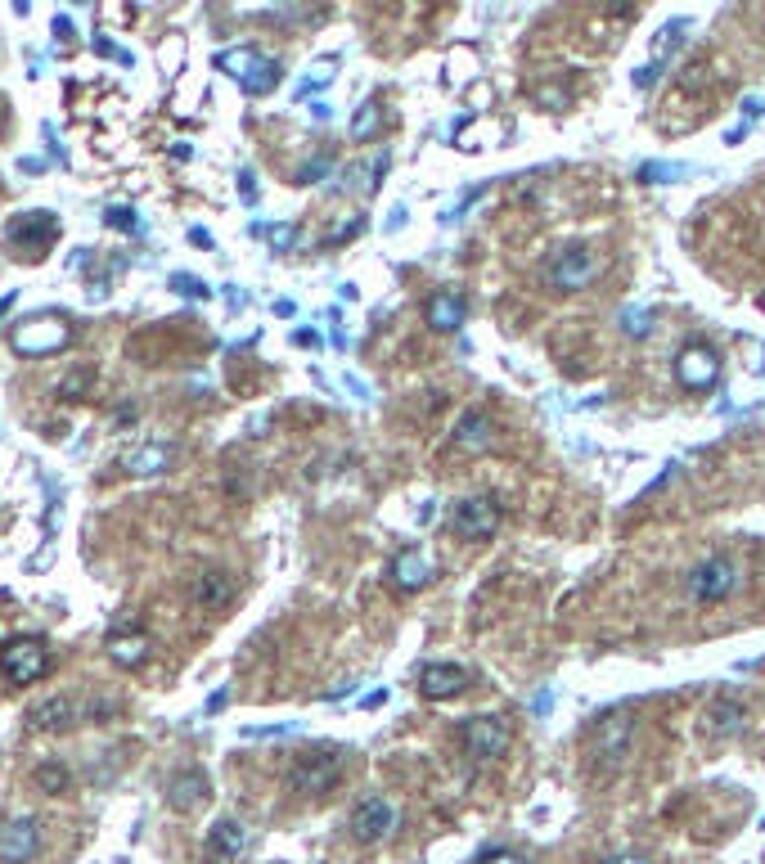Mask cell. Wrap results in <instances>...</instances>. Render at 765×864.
<instances>
[{
  "label": "cell",
  "mask_w": 765,
  "mask_h": 864,
  "mask_svg": "<svg viewBox=\"0 0 765 864\" xmlns=\"http://www.w3.org/2000/svg\"><path fill=\"white\" fill-rule=\"evenodd\" d=\"M0 675H5V684H36L50 675V644H45L41 635H18L9 639L5 648H0Z\"/></svg>",
  "instance_id": "1"
},
{
  "label": "cell",
  "mask_w": 765,
  "mask_h": 864,
  "mask_svg": "<svg viewBox=\"0 0 765 864\" xmlns=\"http://www.w3.org/2000/svg\"><path fill=\"white\" fill-rule=\"evenodd\" d=\"M338 779H342V752H333V747H315V752L297 756V765L288 770V788L302 792V797H320Z\"/></svg>",
  "instance_id": "2"
},
{
  "label": "cell",
  "mask_w": 765,
  "mask_h": 864,
  "mask_svg": "<svg viewBox=\"0 0 765 864\" xmlns=\"http://www.w3.org/2000/svg\"><path fill=\"white\" fill-rule=\"evenodd\" d=\"M72 342V329H68V320H50V315H41V320H27V324H18L14 333H9V347L18 351V356H50V351H59V347H68Z\"/></svg>",
  "instance_id": "3"
},
{
  "label": "cell",
  "mask_w": 765,
  "mask_h": 864,
  "mask_svg": "<svg viewBox=\"0 0 765 864\" xmlns=\"http://www.w3.org/2000/svg\"><path fill=\"white\" fill-rule=\"evenodd\" d=\"M9 243L14 248H23L27 257H45L50 252V243L59 239V216L45 212V207H32V212H18L14 221H9Z\"/></svg>",
  "instance_id": "4"
},
{
  "label": "cell",
  "mask_w": 765,
  "mask_h": 864,
  "mask_svg": "<svg viewBox=\"0 0 765 864\" xmlns=\"http://www.w3.org/2000/svg\"><path fill=\"white\" fill-rule=\"evenodd\" d=\"M450 527H455L459 540H491L500 531V504L491 495H468V500L455 504Z\"/></svg>",
  "instance_id": "5"
},
{
  "label": "cell",
  "mask_w": 765,
  "mask_h": 864,
  "mask_svg": "<svg viewBox=\"0 0 765 864\" xmlns=\"http://www.w3.org/2000/svg\"><path fill=\"white\" fill-rule=\"evenodd\" d=\"M459 743L473 761H495V756L509 752V725L495 716H468L459 725Z\"/></svg>",
  "instance_id": "6"
},
{
  "label": "cell",
  "mask_w": 765,
  "mask_h": 864,
  "mask_svg": "<svg viewBox=\"0 0 765 864\" xmlns=\"http://www.w3.org/2000/svg\"><path fill=\"white\" fill-rule=\"evenodd\" d=\"M734 585H738V572H734V563L729 558H702L698 567L689 572V594L698 603H720V599H729L734 594Z\"/></svg>",
  "instance_id": "7"
},
{
  "label": "cell",
  "mask_w": 765,
  "mask_h": 864,
  "mask_svg": "<svg viewBox=\"0 0 765 864\" xmlns=\"http://www.w3.org/2000/svg\"><path fill=\"white\" fill-rule=\"evenodd\" d=\"M630 734H635V720L630 711H612V716H599L590 729V752L599 756L603 765H617L630 747Z\"/></svg>",
  "instance_id": "8"
},
{
  "label": "cell",
  "mask_w": 765,
  "mask_h": 864,
  "mask_svg": "<svg viewBox=\"0 0 765 864\" xmlns=\"http://www.w3.org/2000/svg\"><path fill=\"white\" fill-rule=\"evenodd\" d=\"M392 828H396V806L387 797H365L351 810V837L365 846H378L383 837H392Z\"/></svg>",
  "instance_id": "9"
},
{
  "label": "cell",
  "mask_w": 765,
  "mask_h": 864,
  "mask_svg": "<svg viewBox=\"0 0 765 864\" xmlns=\"http://www.w3.org/2000/svg\"><path fill=\"white\" fill-rule=\"evenodd\" d=\"M594 275H599V257H594L590 248H563L554 257V266H549V284H554L558 293H576V288H585Z\"/></svg>",
  "instance_id": "10"
},
{
  "label": "cell",
  "mask_w": 765,
  "mask_h": 864,
  "mask_svg": "<svg viewBox=\"0 0 765 864\" xmlns=\"http://www.w3.org/2000/svg\"><path fill=\"white\" fill-rule=\"evenodd\" d=\"M720 374V356L716 347H707V342H689V347L675 356V378H680L684 387H693V392H707L711 383H716Z\"/></svg>",
  "instance_id": "11"
},
{
  "label": "cell",
  "mask_w": 765,
  "mask_h": 864,
  "mask_svg": "<svg viewBox=\"0 0 765 864\" xmlns=\"http://www.w3.org/2000/svg\"><path fill=\"white\" fill-rule=\"evenodd\" d=\"M36 851H41V828L32 815H18L0 828V860L5 864H27Z\"/></svg>",
  "instance_id": "12"
},
{
  "label": "cell",
  "mask_w": 765,
  "mask_h": 864,
  "mask_svg": "<svg viewBox=\"0 0 765 864\" xmlns=\"http://www.w3.org/2000/svg\"><path fill=\"white\" fill-rule=\"evenodd\" d=\"M468 684H473V675H468L464 666H455V662H432V666H423V671H419L423 698H437V702L459 698Z\"/></svg>",
  "instance_id": "13"
},
{
  "label": "cell",
  "mask_w": 765,
  "mask_h": 864,
  "mask_svg": "<svg viewBox=\"0 0 765 864\" xmlns=\"http://www.w3.org/2000/svg\"><path fill=\"white\" fill-rule=\"evenodd\" d=\"M171 459H176V450L167 446V441H144V446H131L122 459H117V468H122L126 477H158L171 468Z\"/></svg>",
  "instance_id": "14"
},
{
  "label": "cell",
  "mask_w": 765,
  "mask_h": 864,
  "mask_svg": "<svg viewBox=\"0 0 765 864\" xmlns=\"http://www.w3.org/2000/svg\"><path fill=\"white\" fill-rule=\"evenodd\" d=\"M684 32H689V23L684 18H671V23L657 32V41H653V59L644 63V68L635 72V86L644 90V86H653L657 77H662V68H666V59H671L675 50H680V41H684Z\"/></svg>",
  "instance_id": "15"
},
{
  "label": "cell",
  "mask_w": 765,
  "mask_h": 864,
  "mask_svg": "<svg viewBox=\"0 0 765 864\" xmlns=\"http://www.w3.org/2000/svg\"><path fill=\"white\" fill-rule=\"evenodd\" d=\"M189 599H194L203 612H221L225 603L234 599V576L221 572V567H207V572H198L194 581H189Z\"/></svg>",
  "instance_id": "16"
},
{
  "label": "cell",
  "mask_w": 765,
  "mask_h": 864,
  "mask_svg": "<svg viewBox=\"0 0 765 864\" xmlns=\"http://www.w3.org/2000/svg\"><path fill=\"white\" fill-rule=\"evenodd\" d=\"M243 851H248V828L239 819H216L207 828V855L212 860H239Z\"/></svg>",
  "instance_id": "17"
},
{
  "label": "cell",
  "mask_w": 765,
  "mask_h": 864,
  "mask_svg": "<svg viewBox=\"0 0 765 864\" xmlns=\"http://www.w3.org/2000/svg\"><path fill=\"white\" fill-rule=\"evenodd\" d=\"M207 792H212V783H207L203 770H180L167 779V801L171 810H194L207 801Z\"/></svg>",
  "instance_id": "18"
},
{
  "label": "cell",
  "mask_w": 765,
  "mask_h": 864,
  "mask_svg": "<svg viewBox=\"0 0 765 864\" xmlns=\"http://www.w3.org/2000/svg\"><path fill=\"white\" fill-rule=\"evenodd\" d=\"M27 725L45 729V734H54V729H72V725H77V702H72V698H45V702H36V707L27 711Z\"/></svg>",
  "instance_id": "19"
},
{
  "label": "cell",
  "mask_w": 765,
  "mask_h": 864,
  "mask_svg": "<svg viewBox=\"0 0 765 864\" xmlns=\"http://www.w3.org/2000/svg\"><path fill=\"white\" fill-rule=\"evenodd\" d=\"M491 441H495V423L486 419L482 410L464 414V419L455 423V446L459 450H473V455H482V450H491Z\"/></svg>",
  "instance_id": "20"
},
{
  "label": "cell",
  "mask_w": 765,
  "mask_h": 864,
  "mask_svg": "<svg viewBox=\"0 0 765 864\" xmlns=\"http://www.w3.org/2000/svg\"><path fill=\"white\" fill-rule=\"evenodd\" d=\"M392 581H396V590L414 594V590H423V585L432 581V567L423 563L419 549H405V554L392 563Z\"/></svg>",
  "instance_id": "21"
},
{
  "label": "cell",
  "mask_w": 765,
  "mask_h": 864,
  "mask_svg": "<svg viewBox=\"0 0 765 864\" xmlns=\"http://www.w3.org/2000/svg\"><path fill=\"white\" fill-rule=\"evenodd\" d=\"M104 648H108V657H113V666H126V671H131V666H140L144 657H149V635H140V630H135V635L113 630Z\"/></svg>",
  "instance_id": "22"
},
{
  "label": "cell",
  "mask_w": 765,
  "mask_h": 864,
  "mask_svg": "<svg viewBox=\"0 0 765 864\" xmlns=\"http://www.w3.org/2000/svg\"><path fill=\"white\" fill-rule=\"evenodd\" d=\"M464 315H468V306H464V297L459 293H437L428 302V324L437 333H455L459 324H464Z\"/></svg>",
  "instance_id": "23"
},
{
  "label": "cell",
  "mask_w": 765,
  "mask_h": 864,
  "mask_svg": "<svg viewBox=\"0 0 765 864\" xmlns=\"http://www.w3.org/2000/svg\"><path fill=\"white\" fill-rule=\"evenodd\" d=\"M261 59H266V54H257L252 45H239V50H221V54H216V68L230 72V77L243 86V81H248L252 72L261 68Z\"/></svg>",
  "instance_id": "24"
},
{
  "label": "cell",
  "mask_w": 765,
  "mask_h": 864,
  "mask_svg": "<svg viewBox=\"0 0 765 864\" xmlns=\"http://www.w3.org/2000/svg\"><path fill=\"white\" fill-rule=\"evenodd\" d=\"M32 783H36L41 792H50V797H59V792L72 788V770H68L63 761H41V765L32 770Z\"/></svg>",
  "instance_id": "25"
},
{
  "label": "cell",
  "mask_w": 765,
  "mask_h": 864,
  "mask_svg": "<svg viewBox=\"0 0 765 864\" xmlns=\"http://www.w3.org/2000/svg\"><path fill=\"white\" fill-rule=\"evenodd\" d=\"M747 720V707L738 698H716V707H711V725H716V734H738Z\"/></svg>",
  "instance_id": "26"
},
{
  "label": "cell",
  "mask_w": 765,
  "mask_h": 864,
  "mask_svg": "<svg viewBox=\"0 0 765 864\" xmlns=\"http://www.w3.org/2000/svg\"><path fill=\"white\" fill-rule=\"evenodd\" d=\"M378 131H383V104L369 99V104H360L356 117H351V135H356V140H374Z\"/></svg>",
  "instance_id": "27"
},
{
  "label": "cell",
  "mask_w": 765,
  "mask_h": 864,
  "mask_svg": "<svg viewBox=\"0 0 765 864\" xmlns=\"http://www.w3.org/2000/svg\"><path fill=\"white\" fill-rule=\"evenodd\" d=\"M279 72H284V68H279L275 59H261V68L243 81V90H248V95H270V90L279 86Z\"/></svg>",
  "instance_id": "28"
},
{
  "label": "cell",
  "mask_w": 765,
  "mask_h": 864,
  "mask_svg": "<svg viewBox=\"0 0 765 864\" xmlns=\"http://www.w3.org/2000/svg\"><path fill=\"white\" fill-rule=\"evenodd\" d=\"M104 221L113 225V230H126V234H135L140 230V216H135V207H122V203H113L104 212Z\"/></svg>",
  "instance_id": "29"
},
{
  "label": "cell",
  "mask_w": 765,
  "mask_h": 864,
  "mask_svg": "<svg viewBox=\"0 0 765 864\" xmlns=\"http://www.w3.org/2000/svg\"><path fill=\"white\" fill-rule=\"evenodd\" d=\"M252 234H266L270 248H275V252H288V243L297 239L293 225H252Z\"/></svg>",
  "instance_id": "30"
},
{
  "label": "cell",
  "mask_w": 765,
  "mask_h": 864,
  "mask_svg": "<svg viewBox=\"0 0 765 864\" xmlns=\"http://www.w3.org/2000/svg\"><path fill=\"white\" fill-rule=\"evenodd\" d=\"M86 387H90V369H72V374L59 383V396H63V401H81V396H86Z\"/></svg>",
  "instance_id": "31"
},
{
  "label": "cell",
  "mask_w": 765,
  "mask_h": 864,
  "mask_svg": "<svg viewBox=\"0 0 765 864\" xmlns=\"http://www.w3.org/2000/svg\"><path fill=\"white\" fill-rule=\"evenodd\" d=\"M648 329H653V315L648 311H626L621 315V333H626V338H648Z\"/></svg>",
  "instance_id": "32"
},
{
  "label": "cell",
  "mask_w": 765,
  "mask_h": 864,
  "mask_svg": "<svg viewBox=\"0 0 765 864\" xmlns=\"http://www.w3.org/2000/svg\"><path fill=\"white\" fill-rule=\"evenodd\" d=\"M167 284H171V288H176V293H180V297H212V288H207V284H203V279H194V275H171V279H167Z\"/></svg>",
  "instance_id": "33"
},
{
  "label": "cell",
  "mask_w": 765,
  "mask_h": 864,
  "mask_svg": "<svg viewBox=\"0 0 765 864\" xmlns=\"http://www.w3.org/2000/svg\"><path fill=\"white\" fill-rule=\"evenodd\" d=\"M324 171H329V158H315L311 167L297 171V185H315V176H324Z\"/></svg>",
  "instance_id": "34"
},
{
  "label": "cell",
  "mask_w": 765,
  "mask_h": 864,
  "mask_svg": "<svg viewBox=\"0 0 765 864\" xmlns=\"http://www.w3.org/2000/svg\"><path fill=\"white\" fill-rule=\"evenodd\" d=\"M666 176H680V167H662V162H648V167L639 171V180H666Z\"/></svg>",
  "instance_id": "35"
},
{
  "label": "cell",
  "mask_w": 765,
  "mask_h": 864,
  "mask_svg": "<svg viewBox=\"0 0 765 864\" xmlns=\"http://www.w3.org/2000/svg\"><path fill=\"white\" fill-rule=\"evenodd\" d=\"M95 50H99V54H108V59H122V63H131V54H126V50H117V45H113V41H104V36H95Z\"/></svg>",
  "instance_id": "36"
},
{
  "label": "cell",
  "mask_w": 765,
  "mask_h": 864,
  "mask_svg": "<svg viewBox=\"0 0 765 864\" xmlns=\"http://www.w3.org/2000/svg\"><path fill=\"white\" fill-rule=\"evenodd\" d=\"M54 36H59V41H68L72 36V18L68 14H54Z\"/></svg>",
  "instance_id": "37"
},
{
  "label": "cell",
  "mask_w": 765,
  "mask_h": 864,
  "mask_svg": "<svg viewBox=\"0 0 765 864\" xmlns=\"http://www.w3.org/2000/svg\"><path fill=\"white\" fill-rule=\"evenodd\" d=\"M239 189H243V203L257 198V189H252V171H239Z\"/></svg>",
  "instance_id": "38"
},
{
  "label": "cell",
  "mask_w": 765,
  "mask_h": 864,
  "mask_svg": "<svg viewBox=\"0 0 765 864\" xmlns=\"http://www.w3.org/2000/svg\"><path fill=\"white\" fill-rule=\"evenodd\" d=\"M482 864H522V860H518V855H509V851H495V855H486Z\"/></svg>",
  "instance_id": "39"
},
{
  "label": "cell",
  "mask_w": 765,
  "mask_h": 864,
  "mask_svg": "<svg viewBox=\"0 0 765 864\" xmlns=\"http://www.w3.org/2000/svg\"><path fill=\"white\" fill-rule=\"evenodd\" d=\"M189 239H194L198 248H212V234H207V230H198V225H194V230H189Z\"/></svg>",
  "instance_id": "40"
},
{
  "label": "cell",
  "mask_w": 765,
  "mask_h": 864,
  "mask_svg": "<svg viewBox=\"0 0 765 864\" xmlns=\"http://www.w3.org/2000/svg\"><path fill=\"white\" fill-rule=\"evenodd\" d=\"M608 864H648V860H644V855H612Z\"/></svg>",
  "instance_id": "41"
},
{
  "label": "cell",
  "mask_w": 765,
  "mask_h": 864,
  "mask_svg": "<svg viewBox=\"0 0 765 864\" xmlns=\"http://www.w3.org/2000/svg\"><path fill=\"white\" fill-rule=\"evenodd\" d=\"M225 707V689L221 693H212V698H207V711H221Z\"/></svg>",
  "instance_id": "42"
},
{
  "label": "cell",
  "mask_w": 765,
  "mask_h": 864,
  "mask_svg": "<svg viewBox=\"0 0 765 864\" xmlns=\"http://www.w3.org/2000/svg\"><path fill=\"white\" fill-rule=\"evenodd\" d=\"M9 302H14V293H9V297H0V315H5V311H9Z\"/></svg>",
  "instance_id": "43"
}]
</instances>
